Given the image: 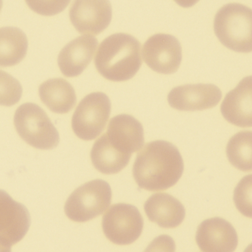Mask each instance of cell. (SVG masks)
<instances>
[{"instance_id":"6da1fadb","label":"cell","mask_w":252,"mask_h":252,"mask_svg":"<svg viewBox=\"0 0 252 252\" xmlns=\"http://www.w3.org/2000/svg\"><path fill=\"white\" fill-rule=\"evenodd\" d=\"M183 171V159L176 146L158 140L146 144L139 151L132 175L139 188L159 192L175 186Z\"/></svg>"},{"instance_id":"7a4b0ae2","label":"cell","mask_w":252,"mask_h":252,"mask_svg":"<svg viewBox=\"0 0 252 252\" xmlns=\"http://www.w3.org/2000/svg\"><path fill=\"white\" fill-rule=\"evenodd\" d=\"M141 46L134 36L116 33L99 45L94 64L99 73L112 82H125L136 75L142 64Z\"/></svg>"},{"instance_id":"3957f363","label":"cell","mask_w":252,"mask_h":252,"mask_svg":"<svg viewBox=\"0 0 252 252\" xmlns=\"http://www.w3.org/2000/svg\"><path fill=\"white\" fill-rule=\"evenodd\" d=\"M252 11L245 4L231 3L218 11L214 20V30L224 46L239 53H251Z\"/></svg>"},{"instance_id":"277c9868","label":"cell","mask_w":252,"mask_h":252,"mask_svg":"<svg viewBox=\"0 0 252 252\" xmlns=\"http://www.w3.org/2000/svg\"><path fill=\"white\" fill-rule=\"evenodd\" d=\"M13 121L20 138L32 147L51 150L59 143L57 129L46 112L35 103L20 105L16 110Z\"/></svg>"},{"instance_id":"5b68a950","label":"cell","mask_w":252,"mask_h":252,"mask_svg":"<svg viewBox=\"0 0 252 252\" xmlns=\"http://www.w3.org/2000/svg\"><path fill=\"white\" fill-rule=\"evenodd\" d=\"M111 201L109 184L102 180H94L71 193L65 204L64 212L72 221L87 222L104 213Z\"/></svg>"},{"instance_id":"8992f818","label":"cell","mask_w":252,"mask_h":252,"mask_svg":"<svg viewBox=\"0 0 252 252\" xmlns=\"http://www.w3.org/2000/svg\"><path fill=\"white\" fill-rule=\"evenodd\" d=\"M111 103L106 94L94 92L79 103L71 120L72 129L79 138L91 141L102 133L109 120Z\"/></svg>"},{"instance_id":"52a82bcc","label":"cell","mask_w":252,"mask_h":252,"mask_svg":"<svg viewBox=\"0 0 252 252\" xmlns=\"http://www.w3.org/2000/svg\"><path fill=\"white\" fill-rule=\"evenodd\" d=\"M99 139L110 152L127 161L145 143L143 126L128 114L118 115L110 119L107 132Z\"/></svg>"},{"instance_id":"ba28073f","label":"cell","mask_w":252,"mask_h":252,"mask_svg":"<svg viewBox=\"0 0 252 252\" xmlns=\"http://www.w3.org/2000/svg\"><path fill=\"white\" fill-rule=\"evenodd\" d=\"M143 218L131 204L113 205L103 215L102 227L105 237L118 245H128L136 242L141 235Z\"/></svg>"},{"instance_id":"9c48e42d","label":"cell","mask_w":252,"mask_h":252,"mask_svg":"<svg viewBox=\"0 0 252 252\" xmlns=\"http://www.w3.org/2000/svg\"><path fill=\"white\" fill-rule=\"evenodd\" d=\"M30 224L26 207L0 190V252H10L11 247L23 239Z\"/></svg>"},{"instance_id":"30bf717a","label":"cell","mask_w":252,"mask_h":252,"mask_svg":"<svg viewBox=\"0 0 252 252\" xmlns=\"http://www.w3.org/2000/svg\"><path fill=\"white\" fill-rule=\"evenodd\" d=\"M143 57L146 64L157 73H174L181 63V45L174 36L157 33L144 44Z\"/></svg>"},{"instance_id":"8fae6325","label":"cell","mask_w":252,"mask_h":252,"mask_svg":"<svg viewBox=\"0 0 252 252\" xmlns=\"http://www.w3.org/2000/svg\"><path fill=\"white\" fill-rule=\"evenodd\" d=\"M112 13L111 4L106 0H78L72 4L69 18L78 32L93 36L109 26Z\"/></svg>"},{"instance_id":"7c38bea8","label":"cell","mask_w":252,"mask_h":252,"mask_svg":"<svg viewBox=\"0 0 252 252\" xmlns=\"http://www.w3.org/2000/svg\"><path fill=\"white\" fill-rule=\"evenodd\" d=\"M221 96V91L215 85H185L173 89L168 94V102L173 109L195 111L215 107Z\"/></svg>"},{"instance_id":"4fadbf2b","label":"cell","mask_w":252,"mask_h":252,"mask_svg":"<svg viewBox=\"0 0 252 252\" xmlns=\"http://www.w3.org/2000/svg\"><path fill=\"white\" fill-rule=\"evenodd\" d=\"M195 241L200 250L206 252H232L238 246L234 227L220 218L204 220L198 226Z\"/></svg>"},{"instance_id":"5bb4252c","label":"cell","mask_w":252,"mask_h":252,"mask_svg":"<svg viewBox=\"0 0 252 252\" xmlns=\"http://www.w3.org/2000/svg\"><path fill=\"white\" fill-rule=\"evenodd\" d=\"M228 122L240 127L252 125V78L247 76L226 94L220 106Z\"/></svg>"},{"instance_id":"9a60e30c","label":"cell","mask_w":252,"mask_h":252,"mask_svg":"<svg viewBox=\"0 0 252 252\" xmlns=\"http://www.w3.org/2000/svg\"><path fill=\"white\" fill-rule=\"evenodd\" d=\"M98 40L94 36L82 35L71 40L61 51L58 63L66 77L80 75L93 59Z\"/></svg>"},{"instance_id":"2e32d148","label":"cell","mask_w":252,"mask_h":252,"mask_svg":"<svg viewBox=\"0 0 252 252\" xmlns=\"http://www.w3.org/2000/svg\"><path fill=\"white\" fill-rule=\"evenodd\" d=\"M144 208L148 219L163 228H176L186 217L183 204L166 193L152 195L146 201Z\"/></svg>"},{"instance_id":"e0dca14e","label":"cell","mask_w":252,"mask_h":252,"mask_svg":"<svg viewBox=\"0 0 252 252\" xmlns=\"http://www.w3.org/2000/svg\"><path fill=\"white\" fill-rule=\"evenodd\" d=\"M39 94L42 103L56 114H66L76 104L75 90L64 79L52 78L42 83Z\"/></svg>"},{"instance_id":"ac0fdd59","label":"cell","mask_w":252,"mask_h":252,"mask_svg":"<svg viewBox=\"0 0 252 252\" xmlns=\"http://www.w3.org/2000/svg\"><path fill=\"white\" fill-rule=\"evenodd\" d=\"M28 49V38L23 31L14 27L0 28V67L19 64Z\"/></svg>"},{"instance_id":"d6986e66","label":"cell","mask_w":252,"mask_h":252,"mask_svg":"<svg viewBox=\"0 0 252 252\" xmlns=\"http://www.w3.org/2000/svg\"><path fill=\"white\" fill-rule=\"evenodd\" d=\"M252 133L240 131L231 137L226 147V155L231 165L242 172H251Z\"/></svg>"},{"instance_id":"ffe728a7","label":"cell","mask_w":252,"mask_h":252,"mask_svg":"<svg viewBox=\"0 0 252 252\" xmlns=\"http://www.w3.org/2000/svg\"><path fill=\"white\" fill-rule=\"evenodd\" d=\"M22 95V87L19 81L0 70V105L12 106L19 102Z\"/></svg>"},{"instance_id":"44dd1931","label":"cell","mask_w":252,"mask_h":252,"mask_svg":"<svg viewBox=\"0 0 252 252\" xmlns=\"http://www.w3.org/2000/svg\"><path fill=\"white\" fill-rule=\"evenodd\" d=\"M252 175H247L241 180L234 191L233 200L235 206L241 214L251 218Z\"/></svg>"},{"instance_id":"7402d4cb","label":"cell","mask_w":252,"mask_h":252,"mask_svg":"<svg viewBox=\"0 0 252 252\" xmlns=\"http://www.w3.org/2000/svg\"><path fill=\"white\" fill-rule=\"evenodd\" d=\"M29 8L39 14L50 16L62 12L69 1H26Z\"/></svg>"},{"instance_id":"603a6c76","label":"cell","mask_w":252,"mask_h":252,"mask_svg":"<svg viewBox=\"0 0 252 252\" xmlns=\"http://www.w3.org/2000/svg\"><path fill=\"white\" fill-rule=\"evenodd\" d=\"M175 249V245L172 238L168 235H162L156 238L146 251L174 252Z\"/></svg>"},{"instance_id":"cb8c5ba5","label":"cell","mask_w":252,"mask_h":252,"mask_svg":"<svg viewBox=\"0 0 252 252\" xmlns=\"http://www.w3.org/2000/svg\"><path fill=\"white\" fill-rule=\"evenodd\" d=\"M2 6H3V2H2V1H0V12H1Z\"/></svg>"}]
</instances>
